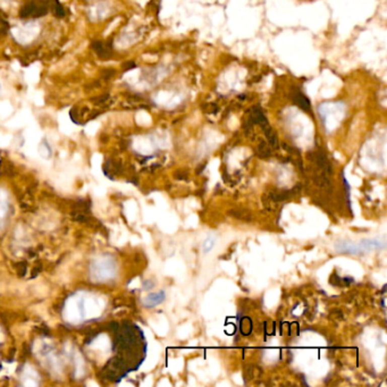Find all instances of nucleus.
I'll list each match as a JSON object with an SVG mask.
<instances>
[{"instance_id": "1", "label": "nucleus", "mask_w": 387, "mask_h": 387, "mask_svg": "<svg viewBox=\"0 0 387 387\" xmlns=\"http://www.w3.org/2000/svg\"><path fill=\"white\" fill-rule=\"evenodd\" d=\"M51 0H31L21 8L20 17L23 20H35L47 15L50 11Z\"/></svg>"}, {"instance_id": "2", "label": "nucleus", "mask_w": 387, "mask_h": 387, "mask_svg": "<svg viewBox=\"0 0 387 387\" xmlns=\"http://www.w3.org/2000/svg\"><path fill=\"white\" fill-rule=\"evenodd\" d=\"M91 48L96 51L97 55L101 59H109L112 55V42L111 41H101L96 40L91 43Z\"/></svg>"}, {"instance_id": "3", "label": "nucleus", "mask_w": 387, "mask_h": 387, "mask_svg": "<svg viewBox=\"0 0 387 387\" xmlns=\"http://www.w3.org/2000/svg\"><path fill=\"white\" fill-rule=\"evenodd\" d=\"M335 249L337 252L341 253H349V254H360L362 253V250L360 249L359 244L350 241H340L335 244Z\"/></svg>"}, {"instance_id": "4", "label": "nucleus", "mask_w": 387, "mask_h": 387, "mask_svg": "<svg viewBox=\"0 0 387 387\" xmlns=\"http://www.w3.org/2000/svg\"><path fill=\"white\" fill-rule=\"evenodd\" d=\"M249 121H250V124H251V125L258 124V125L262 126L263 128L267 127V126L269 125V124H268V120H267V117L265 116L264 111L262 110V108H260L259 106H254V107L251 109V114H250Z\"/></svg>"}, {"instance_id": "5", "label": "nucleus", "mask_w": 387, "mask_h": 387, "mask_svg": "<svg viewBox=\"0 0 387 387\" xmlns=\"http://www.w3.org/2000/svg\"><path fill=\"white\" fill-rule=\"evenodd\" d=\"M291 98L292 101H293L296 106L300 107L301 109L304 111L310 112L311 110V105H310L309 99L304 96V94L299 91V90H293L291 93Z\"/></svg>"}, {"instance_id": "6", "label": "nucleus", "mask_w": 387, "mask_h": 387, "mask_svg": "<svg viewBox=\"0 0 387 387\" xmlns=\"http://www.w3.org/2000/svg\"><path fill=\"white\" fill-rule=\"evenodd\" d=\"M165 299H166L165 292L159 291V292H156V293H151L148 295L147 298L142 301V303L147 308H154L156 305L163 303Z\"/></svg>"}, {"instance_id": "7", "label": "nucleus", "mask_w": 387, "mask_h": 387, "mask_svg": "<svg viewBox=\"0 0 387 387\" xmlns=\"http://www.w3.org/2000/svg\"><path fill=\"white\" fill-rule=\"evenodd\" d=\"M314 161H316L317 165L320 167L324 172H325L326 174H332L333 170H332V166L331 164L328 163V160L326 158V156L322 154V152H314Z\"/></svg>"}, {"instance_id": "8", "label": "nucleus", "mask_w": 387, "mask_h": 387, "mask_svg": "<svg viewBox=\"0 0 387 387\" xmlns=\"http://www.w3.org/2000/svg\"><path fill=\"white\" fill-rule=\"evenodd\" d=\"M231 217L243 220V222H251L252 214L246 209H232L227 213Z\"/></svg>"}, {"instance_id": "9", "label": "nucleus", "mask_w": 387, "mask_h": 387, "mask_svg": "<svg viewBox=\"0 0 387 387\" xmlns=\"http://www.w3.org/2000/svg\"><path fill=\"white\" fill-rule=\"evenodd\" d=\"M50 11H52L53 15L58 17V19H62V17H65V8L59 3V0H51Z\"/></svg>"}, {"instance_id": "10", "label": "nucleus", "mask_w": 387, "mask_h": 387, "mask_svg": "<svg viewBox=\"0 0 387 387\" xmlns=\"http://www.w3.org/2000/svg\"><path fill=\"white\" fill-rule=\"evenodd\" d=\"M265 134H266V138L268 139L269 145H271L273 148H277L278 147V138L275 131L271 127V126H267V127L264 128Z\"/></svg>"}, {"instance_id": "11", "label": "nucleus", "mask_w": 387, "mask_h": 387, "mask_svg": "<svg viewBox=\"0 0 387 387\" xmlns=\"http://www.w3.org/2000/svg\"><path fill=\"white\" fill-rule=\"evenodd\" d=\"M258 154L260 157H262V158H266V157L271 156V149H269L267 143H265V142L260 143L259 147H258Z\"/></svg>"}, {"instance_id": "12", "label": "nucleus", "mask_w": 387, "mask_h": 387, "mask_svg": "<svg viewBox=\"0 0 387 387\" xmlns=\"http://www.w3.org/2000/svg\"><path fill=\"white\" fill-rule=\"evenodd\" d=\"M215 244H216V241L214 237L207 238V240L204 242V244H202V251H204V253H208V252L213 250Z\"/></svg>"}, {"instance_id": "13", "label": "nucleus", "mask_w": 387, "mask_h": 387, "mask_svg": "<svg viewBox=\"0 0 387 387\" xmlns=\"http://www.w3.org/2000/svg\"><path fill=\"white\" fill-rule=\"evenodd\" d=\"M175 176L177 177V179H186L187 174L185 172H182V170H178V172L175 173Z\"/></svg>"}, {"instance_id": "14", "label": "nucleus", "mask_w": 387, "mask_h": 387, "mask_svg": "<svg viewBox=\"0 0 387 387\" xmlns=\"http://www.w3.org/2000/svg\"><path fill=\"white\" fill-rule=\"evenodd\" d=\"M154 282H151V281H146V282H143V289H145V290H150V289H152V287H154Z\"/></svg>"}, {"instance_id": "15", "label": "nucleus", "mask_w": 387, "mask_h": 387, "mask_svg": "<svg viewBox=\"0 0 387 387\" xmlns=\"http://www.w3.org/2000/svg\"><path fill=\"white\" fill-rule=\"evenodd\" d=\"M343 282L345 283L346 285H349V284H351V283H353V278L352 277H344Z\"/></svg>"}]
</instances>
